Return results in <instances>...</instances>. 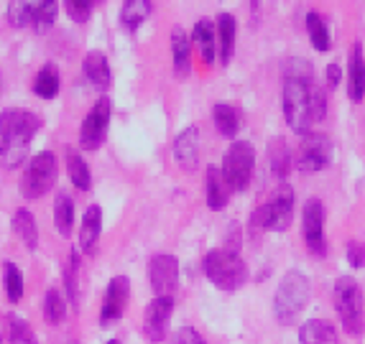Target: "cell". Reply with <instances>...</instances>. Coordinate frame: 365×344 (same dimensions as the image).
<instances>
[{"instance_id": "40", "label": "cell", "mask_w": 365, "mask_h": 344, "mask_svg": "<svg viewBox=\"0 0 365 344\" xmlns=\"http://www.w3.org/2000/svg\"><path fill=\"white\" fill-rule=\"evenodd\" d=\"M171 344H207V342L202 339V334L197 332L195 326H182V329H177V332H174Z\"/></svg>"}, {"instance_id": "27", "label": "cell", "mask_w": 365, "mask_h": 344, "mask_svg": "<svg viewBox=\"0 0 365 344\" xmlns=\"http://www.w3.org/2000/svg\"><path fill=\"white\" fill-rule=\"evenodd\" d=\"M59 87H61V77H59V69L56 64H43L38 69L36 79H34V92H36L41 100H54L59 95Z\"/></svg>"}, {"instance_id": "14", "label": "cell", "mask_w": 365, "mask_h": 344, "mask_svg": "<svg viewBox=\"0 0 365 344\" xmlns=\"http://www.w3.org/2000/svg\"><path fill=\"white\" fill-rule=\"evenodd\" d=\"M130 298V281L125 276H115L108 283L105 291V301H103V311H100V321L110 324V321H118L128 306Z\"/></svg>"}, {"instance_id": "43", "label": "cell", "mask_w": 365, "mask_h": 344, "mask_svg": "<svg viewBox=\"0 0 365 344\" xmlns=\"http://www.w3.org/2000/svg\"><path fill=\"white\" fill-rule=\"evenodd\" d=\"M108 344H120V339H110V342Z\"/></svg>"}, {"instance_id": "12", "label": "cell", "mask_w": 365, "mask_h": 344, "mask_svg": "<svg viewBox=\"0 0 365 344\" xmlns=\"http://www.w3.org/2000/svg\"><path fill=\"white\" fill-rule=\"evenodd\" d=\"M174 314V298L171 296H156L146 306L143 314V334L148 342H161L166 337V326Z\"/></svg>"}, {"instance_id": "26", "label": "cell", "mask_w": 365, "mask_h": 344, "mask_svg": "<svg viewBox=\"0 0 365 344\" xmlns=\"http://www.w3.org/2000/svg\"><path fill=\"white\" fill-rule=\"evenodd\" d=\"M13 232L19 235V240L29 250L38 248V224L36 217L29 209H16V214H13Z\"/></svg>"}, {"instance_id": "32", "label": "cell", "mask_w": 365, "mask_h": 344, "mask_svg": "<svg viewBox=\"0 0 365 344\" xmlns=\"http://www.w3.org/2000/svg\"><path fill=\"white\" fill-rule=\"evenodd\" d=\"M3 291L11 303H19L24 296V273L19 271L16 263H6L3 266Z\"/></svg>"}, {"instance_id": "15", "label": "cell", "mask_w": 365, "mask_h": 344, "mask_svg": "<svg viewBox=\"0 0 365 344\" xmlns=\"http://www.w3.org/2000/svg\"><path fill=\"white\" fill-rule=\"evenodd\" d=\"M174 161L182 166L184 171L197 169L200 163V127L189 125L174 140Z\"/></svg>"}, {"instance_id": "42", "label": "cell", "mask_w": 365, "mask_h": 344, "mask_svg": "<svg viewBox=\"0 0 365 344\" xmlns=\"http://www.w3.org/2000/svg\"><path fill=\"white\" fill-rule=\"evenodd\" d=\"M340 77H342L340 64H329V67H327V85L337 87V85H340Z\"/></svg>"}, {"instance_id": "36", "label": "cell", "mask_w": 365, "mask_h": 344, "mask_svg": "<svg viewBox=\"0 0 365 344\" xmlns=\"http://www.w3.org/2000/svg\"><path fill=\"white\" fill-rule=\"evenodd\" d=\"M77 278H79V253L77 250H72L67 258V266H64V288H67V296L69 301L77 306L79 301V283H77Z\"/></svg>"}, {"instance_id": "19", "label": "cell", "mask_w": 365, "mask_h": 344, "mask_svg": "<svg viewBox=\"0 0 365 344\" xmlns=\"http://www.w3.org/2000/svg\"><path fill=\"white\" fill-rule=\"evenodd\" d=\"M82 72L90 79V85H95L98 90H108L113 85V74H110L108 56L103 51H90L82 61Z\"/></svg>"}, {"instance_id": "9", "label": "cell", "mask_w": 365, "mask_h": 344, "mask_svg": "<svg viewBox=\"0 0 365 344\" xmlns=\"http://www.w3.org/2000/svg\"><path fill=\"white\" fill-rule=\"evenodd\" d=\"M110 115H113V103L110 97H100L98 103L92 105V110L87 113V118L82 120L79 127V143L85 151H98L100 145L108 138V125H110Z\"/></svg>"}, {"instance_id": "33", "label": "cell", "mask_w": 365, "mask_h": 344, "mask_svg": "<svg viewBox=\"0 0 365 344\" xmlns=\"http://www.w3.org/2000/svg\"><path fill=\"white\" fill-rule=\"evenodd\" d=\"M43 319L49 324H61L67 319V301L59 293V288H49L43 296Z\"/></svg>"}, {"instance_id": "41", "label": "cell", "mask_w": 365, "mask_h": 344, "mask_svg": "<svg viewBox=\"0 0 365 344\" xmlns=\"http://www.w3.org/2000/svg\"><path fill=\"white\" fill-rule=\"evenodd\" d=\"M347 263L353 268H363L365 266V242L363 240H353L347 245Z\"/></svg>"}, {"instance_id": "18", "label": "cell", "mask_w": 365, "mask_h": 344, "mask_svg": "<svg viewBox=\"0 0 365 344\" xmlns=\"http://www.w3.org/2000/svg\"><path fill=\"white\" fill-rule=\"evenodd\" d=\"M215 31H217V56L222 64L232 59L235 51V36H237V24L230 13H220L215 21Z\"/></svg>"}, {"instance_id": "2", "label": "cell", "mask_w": 365, "mask_h": 344, "mask_svg": "<svg viewBox=\"0 0 365 344\" xmlns=\"http://www.w3.org/2000/svg\"><path fill=\"white\" fill-rule=\"evenodd\" d=\"M312 85L314 77H284L281 108L294 133L307 135L312 127Z\"/></svg>"}, {"instance_id": "29", "label": "cell", "mask_w": 365, "mask_h": 344, "mask_svg": "<svg viewBox=\"0 0 365 344\" xmlns=\"http://www.w3.org/2000/svg\"><path fill=\"white\" fill-rule=\"evenodd\" d=\"M151 0H125L120 8V24L128 31H135L143 21L151 16Z\"/></svg>"}, {"instance_id": "38", "label": "cell", "mask_w": 365, "mask_h": 344, "mask_svg": "<svg viewBox=\"0 0 365 344\" xmlns=\"http://www.w3.org/2000/svg\"><path fill=\"white\" fill-rule=\"evenodd\" d=\"M64 6H67V16L74 21V24H87L92 16L95 3H92V0H67Z\"/></svg>"}, {"instance_id": "31", "label": "cell", "mask_w": 365, "mask_h": 344, "mask_svg": "<svg viewBox=\"0 0 365 344\" xmlns=\"http://www.w3.org/2000/svg\"><path fill=\"white\" fill-rule=\"evenodd\" d=\"M307 33H309V41L317 51H329V31L319 13H307Z\"/></svg>"}, {"instance_id": "24", "label": "cell", "mask_w": 365, "mask_h": 344, "mask_svg": "<svg viewBox=\"0 0 365 344\" xmlns=\"http://www.w3.org/2000/svg\"><path fill=\"white\" fill-rule=\"evenodd\" d=\"M212 120H215V127H217V133L225 135V138H235L237 130H240V113H237V108L230 103L215 105Z\"/></svg>"}, {"instance_id": "23", "label": "cell", "mask_w": 365, "mask_h": 344, "mask_svg": "<svg viewBox=\"0 0 365 344\" xmlns=\"http://www.w3.org/2000/svg\"><path fill=\"white\" fill-rule=\"evenodd\" d=\"M230 184L225 182V176L220 171V166H207V207L220 212L230 199Z\"/></svg>"}, {"instance_id": "6", "label": "cell", "mask_w": 365, "mask_h": 344, "mask_svg": "<svg viewBox=\"0 0 365 344\" xmlns=\"http://www.w3.org/2000/svg\"><path fill=\"white\" fill-rule=\"evenodd\" d=\"M294 217V189L292 187H279L274 192V197L261 204L253 217H250V224L258 229H271V232H284V229L292 224Z\"/></svg>"}, {"instance_id": "28", "label": "cell", "mask_w": 365, "mask_h": 344, "mask_svg": "<svg viewBox=\"0 0 365 344\" xmlns=\"http://www.w3.org/2000/svg\"><path fill=\"white\" fill-rule=\"evenodd\" d=\"M54 224L61 237H69L74 227V202L67 192H59L54 199Z\"/></svg>"}, {"instance_id": "20", "label": "cell", "mask_w": 365, "mask_h": 344, "mask_svg": "<svg viewBox=\"0 0 365 344\" xmlns=\"http://www.w3.org/2000/svg\"><path fill=\"white\" fill-rule=\"evenodd\" d=\"M100 232H103V209L98 204L87 207L82 224H79V248L90 253L100 240Z\"/></svg>"}, {"instance_id": "34", "label": "cell", "mask_w": 365, "mask_h": 344, "mask_svg": "<svg viewBox=\"0 0 365 344\" xmlns=\"http://www.w3.org/2000/svg\"><path fill=\"white\" fill-rule=\"evenodd\" d=\"M8 344H38V339L29 321L11 314L8 316Z\"/></svg>"}, {"instance_id": "21", "label": "cell", "mask_w": 365, "mask_h": 344, "mask_svg": "<svg viewBox=\"0 0 365 344\" xmlns=\"http://www.w3.org/2000/svg\"><path fill=\"white\" fill-rule=\"evenodd\" d=\"M171 59H174L177 77H187L189 69H192V41H189L182 26L171 31Z\"/></svg>"}, {"instance_id": "22", "label": "cell", "mask_w": 365, "mask_h": 344, "mask_svg": "<svg viewBox=\"0 0 365 344\" xmlns=\"http://www.w3.org/2000/svg\"><path fill=\"white\" fill-rule=\"evenodd\" d=\"M299 344H337V332L332 321L309 319L299 329Z\"/></svg>"}, {"instance_id": "3", "label": "cell", "mask_w": 365, "mask_h": 344, "mask_svg": "<svg viewBox=\"0 0 365 344\" xmlns=\"http://www.w3.org/2000/svg\"><path fill=\"white\" fill-rule=\"evenodd\" d=\"M307 301H309V281H307V276L299 271H287L274 296L276 321L284 326L297 324Z\"/></svg>"}, {"instance_id": "35", "label": "cell", "mask_w": 365, "mask_h": 344, "mask_svg": "<svg viewBox=\"0 0 365 344\" xmlns=\"http://www.w3.org/2000/svg\"><path fill=\"white\" fill-rule=\"evenodd\" d=\"M268 156H271V169H274V174L279 176V179H284V176L289 174V169H292V153H289L287 140L276 138L274 143H271Z\"/></svg>"}, {"instance_id": "5", "label": "cell", "mask_w": 365, "mask_h": 344, "mask_svg": "<svg viewBox=\"0 0 365 344\" xmlns=\"http://www.w3.org/2000/svg\"><path fill=\"white\" fill-rule=\"evenodd\" d=\"M335 308L347 334L358 337L365 326V306L363 291L353 276H342L335 281Z\"/></svg>"}, {"instance_id": "30", "label": "cell", "mask_w": 365, "mask_h": 344, "mask_svg": "<svg viewBox=\"0 0 365 344\" xmlns=\"http://www.w3.org/2000/svg\"><path fill=\"white\" fill-rule=\"evenodd\" d=\"M67 169H69V179H72V184L79 192H87V189L92 187V174H90V169H87L85 158L79 156L77 151L67 153Z\"/></svg>"}, {"instance_id": "16", "label": "cell", "mask_w": 365, "mask_h": 344, "mask_svg": "<svg viewBox=\"0 0 365 344\" xmlns=\"http://www.w3.org/2000/svg\"><path fill=\"white\" fill-rule=\"evenodd\" d=\"M192 43L197 46V51H200V59L205 61V64H215V59H217V31H215L212 21L202 19L195 24V28H192Z\"/></svg>"}, {"instance_id": "8", "label": "cell", "mask_w": 365, "mask_h": 344, "mask_svg": "<svg viewBox=\"0 0 365 344\" xmlns=\"http://www.w3.org/2000/svg\"><path fill=\"white\" fill-rule=\"evenodd\" d=\"M56 156L51 151H41L29 161V169L21 176V194L26 199H41L43 194L49 192L56 184Z\"/></svg>"}, {"instance_id": "37", "label": "cell", "mask_w": 365, "mask_h": 344, "mask_svg": "<svg viewBox=\"0 0 365 344\" xmlns=\"http://www.w3.org/2000/svg\"><path fill=\"white\" fill-rule=\"evenodd\" d=\"M6 19L13 28H29L31 26V0H16V3H8Z\"/></svg>"}, {"instance_id": "11", "label": "cell", "mask_w": 365, "mask_h": 344, "mask_svg": "<svg viewBox=\"0 0 365 344\" xmlns=\"http://www.w3.org/2000/svg\"><path fill=\"white\" fill-rule=\"evenodd\" d=\"M148 281L156 296H171L179 286V260L174 255H153L148 263Z\"/></svg>"}, {"instance_id": "44", "label": "cell", "mask_w": 365, "mask_h": 344, "mask_svg": "<svg viewBox=\"0 0 365 344\" xmlns=\"http://www.w3.org/2000/svg\"><path fill=\"white\" fill-rule=\"evenodd\" d=\"M0 344H3V332H0Z\"/></svg>"}, {"instance_id": "4", "label": "cell", "mask_w": 365, "mask_h": 344, "mask_svg": "<svg viewBox=\"0 0 365 344\" xmlns=\"http://www.w3.org/2000/svg\"><path fill=\"white\" fill-rule=\"evenodd\" d=\"M205 276L212 286H217L220 291H237L240 286L248 281V266L245 260L235 253V250H225V248H215L205 255Z\"/></svg>"}, {"instance_id": "25", "label": "cell", "mask_w": 365, "mask_h": 344, "mask_svg": "<svg viewBox=\"0 0 365 344\" xmlns=\"http://www.w3.org/2000/svg\"><path fill=\"white\" fill-rule=\"evenodd\" d=\"M59 3L56 0H31V28L36 33H46L54 26Z\"/></svg>"}, {"instance_id": "13", "label": "cell", "mask_w": 365, "mask_h": 344, "mask_svg": "<svg viewBox=\"0 0 365 344\" xmlns=\"http://www.w3.org/2000/svg\"><path fill=\"white\" fill-rule=\"evenodd\" d=\"M304 242L314 255L327 253V242H324V207L319 199H309L304 204Z\"/></svg>"}, {"instance_id": "39", "label": "cell", "mask_w": 365, "mask_h": 344, "mask_svg": "<svg viewBox=\"0 0 365 344\" xmlns=\"http://www.w3.org/2000/svg\"><path fill=\"white\" fill-rule=\"evenodd\" d=\"M324 115H327V100H324V92L314 82L312 85V120L314 123L324 120Z\"/></svg>"}, {"instance_id": "10", "label": "cell", "mask_w": 365, "mask_h": 344, "mask_svg": "<svg viewBox=\"0 0 365 344\" xmlns=\"http://www.w3.org/2000/svg\"><path fill=\"white\" fill-rule=\"evenodd\" d=\"M332 161V140L322 133H307L299 145V166L309 174H317Z\"/></svg>"}, {"instance_id": "1", "label": "cell", "mask_w": 365, "mask_h": 344, "mask_svg": "<svg viewBox=\"0 0 365 344\" xmlns=\"http://www.w3.org/2000/svg\"><path fill=\"white\" fill-rule=\"evenodd\" d=\"M41 127V118L29 110H3L0 113V158L8 169H16L29 156V145Z\"/></svg>"}, {"instance_id": "7", "label": "cell", "mask_w": 365, "mask_h": 344, "mask_svg": "<svg viewBox=\"0 0 365 344\" xmlns=\"http://www.w3.org/2000/svg\"><path fill=\"white\" fill-rule=\"evenodd\" d=\"M253 166H256V148H253V143L235 140L227 148L220 171H222V176H225V182L230 184L232 192H243V189H248L250 179H253Z\"/></svg>"}, {"instance_id": "17", "label": "cell", "mask_w": 365, "mask_h": 344, "mask_svg": "<svg viewBox=\"0 0 365 344\" xmlns=\"http://www.w3.org/2000/svg\"><path fill=\"white\" fill-rule=\"evenodd\" d=\"M347 95L353 103L365 100V54L363 46L355 43L350 51V67H347Z\"/></svg>"}]
</instances>
